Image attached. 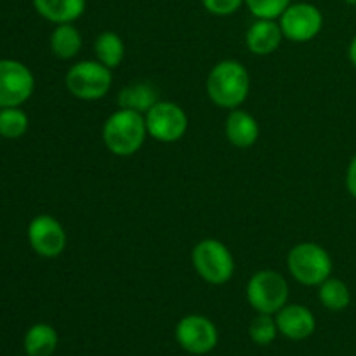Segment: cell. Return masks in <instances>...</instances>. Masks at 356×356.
<instances>
[{"instance_id": "cell-14", "label": "cell", "mask_w": 356, "mask_h": 356, "mask_svg": "<svg viewBox=\"0 0 356 356\" xmlns=\"http://www.w3.org/2000/svg\"><path fill=\"white\" fill-rule=\"evenodd\" d=\"M225 129L228 141L236 148H250L259 139V124L245 110H229Z\"/></svg>"}, {"instance_id": "cell-19", "label": "cell", "mask_w": 356, "mask_h": 356, "mask_svg": "<svg viewBox=\"0 0 356 356\" xmlns=\"http://www.w3.org/2000/svg\"><path fill=\"white\" fill-rule=\"evenodd\" d=\"M94 52H96L97 61L113 70L125 58L124 40L115 31H103L101 35H97L96 42H94Z\"/></svg>"}, {"instance_id": "cell-9", "label": "cell", "mask_w": 356, "mask_h": 356, "mask_svg": "<svg viewBox=\"0 0 356 356\" xmlns=\"http://www.w3.org/2000/svg\"><path fill=\"white\" fill-rule=\"evenodd\" d=\"M278 23H280L284 38L302 44V42L313 40L322 31L323 16L322 10L313 3L298 2L291 3L284 10V14L278 17Z\"/></svg>"}, {"instance_id": "cell-18", "label": "cell", "mask_w": 356, "mask_h": 356, "mask_svg": "<svg viewBox=\"0 0 356 356\" xmlns=\"http://www.w3.org/2000/svg\"><path fill=\"white\" fill-rule=\"evenodd\" d=\"M82 49V35L72 23H63L51 33V51L59 59H73Z\"/></svg>"}, {"instance_id": "cell-4", "label": "cell", "mask_w": 356, "mask_h": 356, "mask_svg": "<svg viewBox=\"0 0 356 356\" xmlns=\"http://www.w3.org/2000/svg\"><path fill=\"white\" fill-rule=\"evenodd\" d=\"M191 263L202 280L211 285H222L235 273V257L232 250L216 238H204L193 247Z\"/></svg>"}, {"instance_id": "cell-2", "label": "cell", "mask_w": 356, "mask_h": 356, "mask_svg": "<svg viewBox=\"0 0 356 356\" xmlns=\"http://www.w3.org/2000/svg\"><path fill=\"white\" fill-rule=\"evenodd\" d=\"M148 136L145 115L132 110H117L103 125V141L110 153L117 156H131L141 149Z\"/></svg>"}, {"instance_id": "cell-3", "label": "cell", "mask_w": 356, "mask_h": 356, "mask_svg": "<svg viewBox=\"0 0 356 356\" xmlns=\"http://www.w3.org/2000/svg\"><path fill=\"white\" fill-rule=\"evenodd\" d=\"M287 268L292 278L308 287H318L332 275L334 263L330 254L315 242L298 243L287 256Z\"/></svg>"}, {"instance_id": "cell-27", "label": "cell", "mask_w": 356, "mask_h": 356, "mask_svg": "<svg viewBox=\"0 0 356 356\" xmlns=\"http://www.w3.org/2000/svg\"><path fill=\"white\" fill-rule=\"evenodd\" d=\"M346 3H350V6H356V0H344Z\"/></svg>"}, {"instance_id": "cell-20", "label": "cell", "mask_w": 356, "mask_h": 356, "mask_svg": "<svg viewBox=\"0 0 356 356\" xmlns=\"http://www.w3.org/2000/svg\"><path fill=\"white\" fill-rule=\"evenodd\" d=\"M318 298L320 302L330 312H343L350 306L351 292L343 280L329 277L318 285Z\"/></svg>"}, {"instance_id": "cell-15", "label": "cell", "mask_w": 356, "mask_h": 356, "mask_svg": "<svg viewBox=\"0 0 356 356\" xmlns=\"http://www.w3.org/2000/svg\"><path fill=\"white\" fill-rule=\"evenodd\" d=\"M87 0H33V7L51 23H73L86 13Z\"/></svg>"}, {"instance_id": "cell-1", "label": "cell", "mask_w": 356, "mask_h": 356, "mask_svg": "<svg viewBox=\"0 0 356 356\" xmlns=\"http://www.w3.org/2000/svg\"><path fill=\"white\" fill-rule=\"evenodd\" d=\"M207 94L219 108L235 110L245 103L250 90V76L245 66L235 59H225L214 65L207 76Z\"/></svg>"}, {"instance_id": "cell-24", "label": "cell", "mask_w": 356, "mask_h": 356, "mask_svg": "<svg viewBox=\"0 0 356 356\" xmlns=\"http://www.w3.org/2000/svg\"><path fill=\"white\" fill-rule=\"evenodd\" d=\"M243 3L245 0H202L205 10L214 16H232Z\"/></svg>"}, {"instance_id": "cell-17", "label": "cell", "mask_w": 356, "mask_h": 356, "mask_svg": "<svg viewBox=\"0 0 356 356\" xmlns=\"http://www.w3.org/2000/svg\"><path fill=\"white\" fill-rule=\"evenodd\" d=\"M58 348V332L49 323H35L24 334V351L28 356H51Z\"/></svg>"}, {"instance_id": "cell-10", "label": "cell", "mask_w": 356, "mask_h": 356, "mask_svg": "<svg viewBox=\"0 0 356 356\" xmlns=\"http://www.w3.org/2000/svg\"><path fill=\"white\" fill-rule=\"evenodd\" d=\"M176 341L188 353L207 355L218 346L219 334L207 316L188 315L177 323Z\"/></svg>"}, {"instance_id": "cell-21", "label": "cell", "mask_w": 356, "mask_h": 356, "mask_svg": "<svg viewBox=\"0 0 356 356\" xmlns=\"http://www.w3.org/2000/svg\"><path fill=\"white\" fill-rule=\"evenodd\" d=\"M28 131V115L19 108H2L0 110V136L7 139H17Z\"/></svg>"}, {"instance_id": "cell-25", "label": "cell", "mask_w": 356, "mask_h": 356, "mask_svg": "<svg viewBox=\"0 0 356 356\" xmlns=\"http://www.w3.org/2000/svg\"><path fill=\"white\" fill-rule=\"evenodd\" d=\"M346 188L350 191L351 197L356 200V155L351 159L350 165L346 170Z\"/></svg>"}, {"instance_id": "cell-13", "label": "cell", "mask_w": 356, "mask_h": 356, "mask_svg": "<svg viewBox=\"0 0 356 356\" xmlns=\"http://www.w3.org/2000/svg\"><path fill=\"white\" fill-rule=\"evenodd\" d=\"M284 40L280 23L275 19H256L245 33V44L256 56H270Z\"/></svg>"}, {"instance_id": "cell-7", "label": "cell", "mask_w": 356, "mask_h": 356, "mask_svg": "<svg viewBox=\"0 0 356 356\" xmlns=\"http://www.w3.org/2000/svg\"><path fill=\"white\" fill-rule=\"evenodd\" d=\"M148 134L155 141L176 143L186 134L188 115L172 101H159L145 113Z\"/></svg>"}, {"instance_id": "cell-26", "label": "cell", "mask_w": 356, "mask_h": 356, "mask_svg": "<svg viewBox=\"0 0 356 356\" xmlns=\"http://www.w3.org/2000/svg\"><path fill=\"white\" fill-rule=\"evenodd\" d=\"M348 58H350L351 65L356 68V35L353 37V40L350 42V47H348Z\"/></svg>"}, {"instance_id": "cell-5", "label": "cell", "mask_w": 356, "mask_h": 356, "mask_svg": "<svg viewBox=\"0 0 356 356\" xmlns=\"http://www.w3.org/2000/svg\"><path fill=\"white\" fill-rule=\"evenodd\" d=\"M66 89L72 96L82 101H97L103 99L111 89L113 75L108 66L103 63L92 61H79L68 70L66 73Z\"/></svg>"}, {"instance_id": "cell-12", "label": "cell", "mask_w": 356, "mask_h": 356, "mask_svg": "<svg viewBox=\"0 0 356 356\" xmlns=\"http://www.w3.org/2000/svg\"><path fill=\"white\" fill-rule=\"evenodd\" d=\"M278 332L292 341H302L313 336L316 329L315 315L302 305H285L277 313Z\"/></svg>"}, {"instance_id": "cell-11", "label": "cell", "mask_w": 356, "mask_h": 356, "mask_svg": "<svg viewBox=\"0 0 356 356\" xmlns=\"http://www.w3.org/2000/svg\"><path fill=\"white\" fill-rule=\"evenodd\" d=\"M28 242L38 256L51 259L65 252L68 236L54 216L40 214L28 225Z\"/></svg>"}, {"instance_id": "cell-16", "label": "cell", "mask_w": 356, "mask_h": 356, "mask_svg": "<svg viewBox=\"0 0 356 356\" xmlns=\"http://www.w3.org/2000/svg\"><path fill=\"white\" fill-rule=\"evenodd\" d=\"M159 90L148 82H136L118 92L117 103L124 110L139 111L145 115L155 103H159Z\"/></svg>"}, {"instance_id": "cell-22", "label": "cell", "mask_w": 356, "mask_h": 356, "mask_svg": "<svg viewBox=\"0 0 356 356\" xmlns=\"http://www.w3.org/2000/svg\"><path fill=\"white\" fill-rule=\"evenodd\" d=\"M277 334V320L273 318V315H266V313H259L249 327L250 339L256 344H259V346H268V344L273 343Z\"/></svg>"}, {"instance_id": "cell-6", "label": "cell", "mask_w": 356, "mask_h": 356, "mask_svg": "<svg viewBox=\"0 0 356 356\" xmlns=\"http://www.w3.org/2000/svg\"><path fill=\"white\" fill-rule=\"evenodd\" d=\"M245 294L257 313L277 315L289 301V284L277 271L261 270L250 277Z\"/></svg>"}, {"instance_id": "cell-23", "label": "cell", "mask_w": 356, "mask_h": 356, "mask_svg": "<svg viewBox=\"0 0 356 356\" xmlns=\"http://www.w3.org/2000/svg\"><path fill=\"white\" fill-rule=\"evenodd\" d=\"M292 3V0H245V6L257 19H277Z\"/></svg>"}, {"instance_id": "cell-8", "label": "cell", "mask_w": 356, "mask_h": 356, "mask_svg": "<svg viewBox=\"0 0 356 356\" xmlns=\"http://www.w3.org/2000/svg\"><path fill=\"white\" fill-rule=\"evenodd\" d=\"M35 89L33 73L14 59H0V108H17L26 103Z\"/></svg>"}]
</instances>
